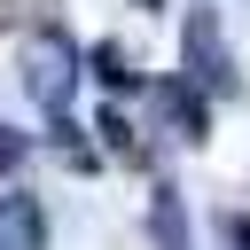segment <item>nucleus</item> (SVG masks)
<instances>
[{
    "instance_id": "f257e3e1",
    "label": "nucleus",
    "mask_w": 250,
    "mask_h": 250,
    "mask_svg": "<svg viewBox=\"0 0 250 250\" xmlns=\"http://www.w3.org/2000/svg\"><path fill=\"white\" fill-rule=\"evenodd\" d=\"M180 62H188V78H195L203 94H242V62H234V47H227L219 8H188V23H180Z\"/></svg>"
},
{
    "instance_id": "f03ea898",
    "label": "nucleus",
    "mask_w": 250,
    "mask_h": 250,
    "mask_svg": "<svg viewBox=\"0 0 250 250\" xmlns=\"http://www.w3.org/2000/svg\"><path fill=\"white\" fill-rule=\"evenodd\" d=\"M156 109H164V125H172L180 141H203V133H211V102H203L195 78H164V86H156Z\"/></svg>"
},
{
    "instance_id": "7ed1b4c3",
    "label": "nucleus",
    "mask_w": 250,
    "mask_h": 250,
    "mask_svg": "<svg viewBox=\"0 0 250 250\" xmlns=\"http://www.w3.org/2000/svg\"><path fill=\"white\" fill-rule=\"evenodd\" d=\"M0 250H47V211H39L31 188L0 195Z\"/></svg>"
},
{
    "instance_id": "20e7f679",
    "label": "nucleus",
    "mask_w": 250,
    "mask_h": 250,
    "mask_svg": "<svg viewBox=\"0 0 250 250\" xmlns=\"http://www.w3.org/2000/svg\"><path fill=\"white\" fill-rule=\"evenodd\" d=\"M62 78H70V47L39 39V47H31V94H39L47 109H62Z\"/></svg>"
},
{
    "instance_id": "39448f33",
    "label": "nucleus",
    "mask_w": 250,
    "mask_h": 250,
    "mask_svg": "<svg viewBox=\"0 0 250 250\" xmlns=\"http://www.w3.org/2000/svg\"><path fill=\"white\" fill-rule=\"evenodd\" d=\"M148 227H156V250H188V219H180V188H156V195H148Z\"/></svg>"
},
{
    "instance_id": "423d86ee",
    "label": "nucleus",
    "mask_w": 250,
    "mask_h": 250,
    "mask_svg": "<svg viewBox=\"0 0 250 250\" xmlns=\"http://www.w3.org/2000/svg\"><path fill=\"white\" fill-rule=\"evenodd\" d=\"M94 70H102L109 86H133V78H141V70H125V47H117V39H102V47H94Z\"/></svg>"
},
{
    "instance_id": "0eeeda50",
    "label": "nucleus",
    "mask_w": 250,
    "mask_h": 250,
    "mask_svg": "<svg viewBox=\"0 0 250 250\" xmlns=\"http://www.w3.org/2000/svg\"><path fill=\"white\" fill-rule=\"evenodd\" d=\"M94 125L109 133V148H117V156H141V141H133V125H125V109H102Z\"/></svg>"
},
{
    "instance_id": "6e6552de",
    "label": "nucleus",
    "mask_w": 250,
    "mask_h": 250,
    "mask_svg": "<svg viewBox=\"0 0 250 250\" xmlns=\"http://www.w3.org/2000/svg\"><path fill=\"white\" fill-rule=\"evenodd\" d=\"M8 156H23V141H16V133H0V164H8Z\"/></svg>"
},
{
    "instance_id": "1a4fd4ad",
    "label": "nucleus",
    "mask_w": 250,
    "mask_h": 250,
    "mask_svg": "<svg viewBox=\"0 0 250 250\" xmlns=\"http://www.w3.org/2000/svg\"><path fill=\"white\" fill-rule=\"evenodd\" d=\"M227 234H234V242H242V250H250V219H234V227H227Z\"/></svg>"
},
{
    "instance_id": "9d476101",
    "label": "nucleus",
    "mask_w": 250,
    "mask_h": 250,
    "mask_svg": "<svg viewBox=\"0 0 250 250\" xmlns=\"http://www.w3.org/2000/svg\"><path fill=\"white\" fill-rule=\"evenodd\" d=\"M141 8H164V0H141Z\"/></svg>"
}]
</instances>
